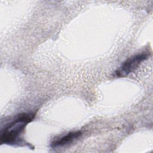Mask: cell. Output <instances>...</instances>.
<instances>
[{
  "instance_id": "6da1fadb",
  "label": "cell",
  "mask_w": 153,
  "mask_h": 153,
  "mask_svg": "<svg viewBox=\"0 0 153 153\" xmlns=\"http://www.w3.org/2000/svg\"><path fill=\"white\" fill-rule=\"evenodd\" d=\"M34 113H22L17 115L1 132V143L14 145L18 143L20 135L23 131L28 123L34 118Z\"/></svg>"
},
{
  "instance_id": "7a4b0ae2",
  "label": "cell",
  "mask_w": 153,
  "mask_h": 153,
  "mask_svg": "<svg viewBox=\"0 0 153 153\" xmlns=\"http://www.w3.org/2000/svg\"><path fill=\"white\" fill-rule=\"evenodd\" d=\"M147 57L148 55L145 53L138 54L129 57L123 63L119 70L116 71L117 75L118 77L124 76L133 72Z\"/></svg>"
},
{
  "instance_id": "3957f363",
  "label": "cell",
  "mask_w": 153,
  "mask_h": 153,
  "mask_svg": "<svg viewBox=\"0 0 153 153\" xmlns=\"http://www.w3.org/2000/svg\"><path fill=\"white\" fill-rule=\"evenodd\" d=\"M82 133L80 131H73L70 132L66 135L62 136V137L54 140L53 142L51 143V148H57V147H60L65 146L66 145H68L71 142H72L74 140L78 138L81 135Z\"/></svg>"
}]
</instances>
